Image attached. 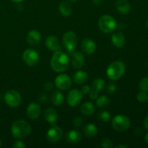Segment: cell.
I'll return each mask as SVG.
<instances>
[{
  "label": "cell",
  "instance_id": "6da1fadb",
  "mask_svg": "<svg viewBox=\"0 0 148 148\" xmlns=\"http://www.w3.org/2000/svg\"><path fill=\"white\" fill-rule=\"evenodd\" d=\"M69 64V56L62 51L55 52L51 59V66L56 72H64L67 69Z\"/></svg>",
  "mask_w": 148,
  "mask_h": 148
},
{
  "label": "cell",
  "instance_id": "7a4b0ae2",
  "mask_svg": "<svg viewBox=\"0 0 148 148\" xmlns=\"http://www.w3.org/2000/svg\"><path fill=\"white\" fill-rule=\"evenodd\" d=\"M32 127L27 121L24 120H17L14 121L11 127L12 134L17 139H25L30 135Z\"/></svg>",
  "mask_w": 148,
  "mask_h": 148
},
{
  "label": "cell",
  "instance_id": "3957f363",
  "mask_svg": "<svg viewBox=\"0 0 148 148\" xmlns=\"http://www.w3.org/2000/svg\"><path fill=\"white\" fill-rule=\"evenodd\" d=\"M125 69V64L122 62L116 61L112 62L107 68V76L111 80H118L124 75Z\"/></svg>",
  "mask_w": 148,
  "mask_h": 148
},
{
  "label": "cell",
  "instance_id": "277c9868",
  "mask_svg": "<svg viewBox=\"0 0 148 148\" xmlns=\"http://www.w3.org/2000/svg\"><path fill=\"white\" fill-rule=\"evenodd\" d=\"M98 26L101 31L105 33H111L116 28V20L109 14H104L98 20Z\"/></svg>",
  "mask_w": 148,
  "mask_h": 148
},
{
  "label": "cell",
  "instance_id": "5b68a950",
  "mask_svg": "<svg viewBox=\"0 0 148 148\" xmlns=\"http://www.w3.org/2000/svg\"><path fill=\"white\" fill-rule=\"evenodd\" d=\"M131 124L129 117L125 115H116L113 118L111 125L113 128L117 132H124L128 130Z\"/></svg>",
  "mask_w": 148,
  "mask_h": 148
},
{
  "label": "cell",
  "instance_id": "8992f818",
  "mask_svg": "<svg viewBox=\"0 0 148 148\" xmlns=\"http://www.w3.org/2000/svg\"><path fill=\"white\" fill-rule=\"evenodd\" d=\"M62 42L69 53H72L75 51L77 43V37L73 31H67L64 34Z\"/></svg>",
  "mask_w": 148,
  "mask_h": 148
},
{
  "label": "cell",
  "instance_id": "52a82bcc",
  "mask_svg": "<svg viewBox=\"0 0 148 148\" xmlns=\"http://www.w3.org/2000/svg\"><path fill=\"white\" fill-rule=\"evenodd\" d=\"M21 95L15 90H10L4 95V101L9 106L16 108L21 103Z\"/></svg>",
  "mask_w": 148,
  "mask_h": 148
},
{
  "label": "cell",
  "instance_id": "ba28073f",
  "mask_svg": "<svg viewBox=\"0 0 148 148\" xmlns=\"http://www.w3.org/2000/svg\"><path fill=\"white\" fill-rule=\"evenodd\" d=\"M63 132L62 129L56 124H52L46 132V139L49 143H56L62 139Z\"/></svg>",
  "mask_w": 148,
  "mask_h": 148
},
{
  "label": "cell",
  "instance_id": "9c48e42d",
  "mask_svg": "<svg viewBox=\"0 0 148 148\" xmlns=\"http://www.w3.org/2000/svg\"><path fill=\"white\" fill-rule=\"evenodd\" d=\"M39 54L33 49H26L23 55V59L26 64L29 66H36L39 62Z\"/></svg>",
  "mask_w": 148,
  "mask_h": 148
},
{
  "label": "cell",
  "instance_id": "30bf717a",
  "mask_svg": "<svg viewBox=\"0 0 148 148\" xmlns=\"http://www.w3.org/2000/svg\"><path fill=\"white\" fill-rule=\"evenodd\" d=\"M82 95L83 93L82 91L78 89H73L70 90L68 93L67 97H66V101L67 103L70 106L75 107L77 106L79 103L81 102L82 99Z\"/></svg>",
  "mask_w": 148,
  "mask_h": 148
},
{
  "label": "cell",
  "instance_id": "8fae6325",
  "mask_svg": "<svg viewBox=\"0 0 148 148\" xmlns=\"http://www.w3.org/2000/svg\"><path fill=\"white\" fill-rule=\"evenodd\" d=\"M55 85L59 90H66L69 89L72 85V79L70 77L65 74L59 75L55 79Z\"/></svg>",
  "mask_w": 148,
  "mask_h": 148
},
{
  "label": "cell",
  "instance_id": "7c38bea8",
  "mask_svg": "<svg viewBox=\"0 0 148 148\" xmlns=\"http://www.w3.org/2000/svg\"><path fill=\"white\" fill-rule=\"evenodd\" d=\"M41 113L40 105L36 103H30L26 109V114L30 119L35 120L39 117Z\"/></svg>",
  "mask_w": 148,
  "mask_h": 148
},
{
  "label": "cell",
  "instance_id": "4fadbf2b",
  "mask_svg": "<svg viewBox=\"0 0 148 148\" xmlns=\"http://www.w3.org/2000/svg\"><path fill=\"white\" fill-rule=\"evenodd\" d=\"M85 62V56L82 53L79 51L73 52L72 53L71 63H72L73 68L77 69H79L84 66Z\"/></svg>",
  "mask_w": 148,
  "mask_h": 148
},
{
  "label": "cell",
  "instance_id": "5bb4252c",
  "mask_svg": "<svg viewBox=\"0 0 148 148\" xmlns=\"http://www.w3.org/2000/svg\"><path fill=\"white\" fill-rule=\"evenodd\" d=\"M81 49L87 54H92L96 50V44L92 39L85 38L81 44Z\"/></svg>",
  "mask_w": 148,
  "mask_h": 148
},
{
  "label": "cell",
  "instance_id": "9a60e30c",
  "mask_svg": "<svg viewBox=\"0 0 148 148\" xmlns=\"http://www.w3.org/2000/svg\"><path fill=\"white\" fill-rule=\"evenodd\" d=\"M115 5L117 11L122 14H129L131 11V6L127 0H116Z\"/></svg>",
  "mask_w": 148,
  "mask_h": 148
},
{
  "label": "cell",
  "instance_id": "2e32d148",
  "mask_svg": "<svg viewBox=\"0 0 148 148\" xmlns=\"http://www.w3.org/2000/svg\"><path fill=\"white\" fill-rule=\"evenodd\" d=\"M46 45L50 50L55 52L61 51V49H62L60 44H59V39L56 36H48L46 40Z\"/></svg>",
  "mask_w": 148,
  "mask_h": 148
},
{
  "label": "cell",
  "instance_id": "e0dca14e",
  "mask_svg": "<svg viewBox=\"0 0 148 148\" xmlns=\"http://www.w3.org/2000/svg\"><path fill=\"white\" fill-rule=\"evenodd\" d=\"M41 40V35L39 31L36 30H32L27 33V42L30 46H37Z\"/></svg>",
  "mask_w": 148,
  "mask_h": 148
},
{
  "label": "cell",
  "instance_id": "ac0fdd59",
  "mask_svg": "<svg viewBox=\"0 0 148 148\" xmlns=\"http://www.w3.org/2000/svg\"><path fill=\"white\" fill-rule=\"evenodd\" d=\"M81 138L82 135L78 130H72L66 134V140L69 144H77L80 142Z\"/></svg>",
  "mask_w": 148,
  "mask_h": 148
},
{
  "label": "cell",
  "instance_id": "d6986e66",
  "mask_svg": "<svg viewBox=\"0 0 148 148\" xmlns=\"http://www.w3.org/2000/svg\"><path fill=\"white\" fill-rule=\"evenodd\" d=\"M44 118L49 124H54L58 120V113L54 108H48L44 111Z\"/></svg>",
  "mask_w": 148,
  "mask_h": 148
},
{
  "label": "cell",
  "instance_id": "ffe728a7",
  "mask_svg": "<svg viewBox=\"0 0 148 148\" xmlns=\"http://www.w3.org/2000/svg\"><path fill=\"white\" fill-rule=\"evenodd\" d=\"M111 41L114 46L117 48H121L125 45L126 38L122 33L117 32L114 33L111 36Z\"/></svg>",
  "mask_w": 148,
  "mask_h": 148
},
{
  "label": "cell",
  "instance_id": "44dd1931",
  "mask_svg": "<svg viewBox=\"0 0 148 148\" xmlns=\"http://www.w3.org/2000/svg\"><path fill=\"white\" fill-rule=\"evenodd\" d=\"M73 80L77 85H83L88 81V75L85 72L82 70H78L74 74Z\"/></svg>",
  "mask_w": 148,
  "mask_h": 148
},
{
  "label": "cell",
  "instance_id": "7402d4cb",
  "mask_svg": "<svg viewBox=\"0 0 148 148\" xmlns=\"http://www.w3.org/2000/svg\"><path fill=\"white\" fill-rule=\"evenodd\" d=\"M64 95L58 90H54L51 94V101L54 106H59L64 103Z\"/></svg>",
  "mask_w": 148,
  "mask_h": 148
},
{
  "label": "cell",
  "instance_id": "603a6c76",
  "mask_svg": "<svg viewBox=\"0 0 148 148\" xmlns=\"http://www.w3.org/2000/svg\"><path fill=\"white\" fill-rule=\"evenodd\" d=\"M84 134L87 137H94L98 134V128L94 124H88L84 127Z\"/></svg>",
  "mask_w": 148,
  "mask_h": 148
},
{
  "label": "cell",
  "instance_id": "cb8c5ba5",
  "mask_svg": "<svg viewBox=\"0 0 148 148\" xmlns=\"http://www.w3.org/2000/svg\"><path fill=\"white\" fill-rule=\"evenodd\" d=\"M95 111V106L90 102H85L82 105L80 111L84 116H90L94 114Z\"/></svg>",
  "mask_w": 148,
  "mask_h": 148
},
{
  "label": "cell",
  "instance_id": "d4e9b609",
  "mask_svg": "<svg viewBox=\"0 0 148 148\" xmlns=\"http://www.w3.org/2000/svg\"><path fill=\"white\" fill-rule=\"evenodd\" d=\"M59 12L64 17H69L71 15L72 12V9L70 4L67 2V1H62L60 4H59Z\"/></svg>",
  "mask_w": 148,
  "mask_h": 148
},
{
  "label": "cell",
  "instance_id": "484cf974",
  "mask_svg": "<svg viewBox=\"0 0 148 148\" xmlns=\"http://www.w3.org/2000/svg\"><path fill=\"white\" fill-rule=\"evenodd\" d=\"M95 100H96L95 103H96L97 106L99 107V108H105L107 106L109 105L110 103L109 98L105 95H101V96H98Z\"/></svg>",
  "mask_w": 148,
  "mask_h": 148
},
{
  "label": "cell",
  "instance_id": "4316f807",
  "mask_svg": "<svg viewBox=\"0 0 148 148\" xmlns=\"http://www.w3.org/2000/svg\"><path fill=\"white\" fill-rule=\"evenodd\" d=\"M105 86V81L101 78H96L92 82V90L98 91V92L103 90V88Z\"/></svg>",
  "mask_w": 148,
  "mask_h": 148
},
{
  "label": "cell",
  "instance_id": "83f0119b",
  "mask_svg": "<svg viewBox=\"0 0 148 148\" xmlns=\"http://www.w3.org/2000/svg\"><path fill=\"white\" fill-rule=\"evenodd\" d=\"M97 117L99 121H103V122H107L111 119V114L108 111H103L98 113Z\"/></svg>",
  "mask_w": 148,
  "mask_h": 148
},
{
  "label": "cell",
  "instance_id": "f1b7e54d",
  "mask_svg": "<svg viewBox=\"0 0 148 148\" xmlns=\"http://www.w3.org/2000/svg\"><path fill=\"white\" fill-rule=\"evenodd\" d=\"M139 89L143 92H148V77H145L140 80Z\"/></svg>",
  "mask_w": 148,
  "mask_h": 148
},
{
  "label": "cell",
  "instance_id": "f546056e",
  "mask_svg": "<svg viewBox=\"0 0 148 148\" xmlns=\"http://www.w3.org/2000/svg\"><path fill=\"white\" fill-rule=\"evenodd\" d=\"M137 99L139 102L145 103L146 101H148V95L147 94V92L140 91V92L137 94Z\"/></svg>",
  "mask_w": 148,
  "mask_h": 148
},
{
  "label": "cell",
  "instance_id": "4dcf8cb0",
  "mask_svg": "<svg viewBox=\"0 0 148 148\" xmlns=\"http://www.w3.org/2000/svg\"><path fill=\"white\" fill-rule=\"evenodd\" d=\"M113 143L110 139L104 138L101 142V147L104 148H111L113 147Z\"/></svg>",
  "mask_w": 148,
  "mask_h": 148
},
{
  "label": "cell",
  "instance_id": "1f68e13d",
  "mask_svg": "<svg viewBox=\"0 0 148 148\" xmlns=\"http://www.w3.org/2000/svg\"><path fill=\"white\" fill-rule=\"evenodd\" d=\"M82 123H83V121H82V119L81 117L77 116L72 120V124L75 127H81L82 125Z\"/></svg>",
  "mask_w": 148,
  "mask_h": 148
},
{
  "label": "cell",
  "instance_id": "d6a6232c",
  "mask_svg": "<svg viewBox=\"0 0 148 148\" xmlns=\"http://www.w3.org/2000/svg\"><path fill=\"white\" fill-rule=\"evenodd\" d=\"M116 85L114 83H110L106 86V91L109 93H114L116 90Z\"/></svg>",
  "mask_w": 148,
  "mask_h": 148
},
{
  "label": "cell",
  "instance_id": "836d02e7",
  "mask_svg": "<svg viewBox=\"0 0 148 148\" xmlns=\"http://www.w3.org/2000/svg\"><path fill=\"white\" fill-rule=\"evenodd\" d=\"M38 100L39 102L44 103L47 101V95L45 93H40L38 97Z\"/></svg>",
  "mask_w": 148,
  "mask_h": 148
},
{
  "label": "cell",
  "instance_id": "e575fe53",
  "mask_svg": "<svg viewBox=\"0 0 148 148\" xmlns=\"http://www.w3.org/2000/svg\"><path fill=\"white\" fill-rule=\"evenodd\" d=\"M13 147L14 148H25V145L23 143L22 141H15L14 143H13Z\"/></svg>",
  "mask_w": 148,
  "mask_h": 148
},
{
  "label": "cell",
  "instance_id": "d590c367",
  "mask_svg": "<svg viewBox=\"0 0 148 148\" xmlns=\"http://www.w3.org/2000/svg\"><path fill=\"white\" fill-rule=\"evenodd\" d=\"M43 88L46 91H51L53 89V84L51 82H47L43 85Z\"/></svg>",
  "mask_w": 148,
  "mask_h": 148
},
{
  "label": "cell",
  "instance_id": "8d00e7d4",
  "mask_svg": "<svg viewBox=\"0 0 148 148\" xmlns=\"http://www.w3.org/2000/svg\"><path fill=\"white\" fill-rule=\"evenodd\" d=\"M91 90V88L90 85H85L82 86V89H81V91L83 94H88Z\"/></svg>",
  "mask_w": 148,
  "mask_h": 148
},
{
  "label": "cell",
  "instance_id": "74e56055",
  "mask_svg": "<svg viewBox=\"0 0 148 148\" xmlns=\"http://www.w3.org/2000/svg\"><path fill=\"white\" fill-rule=\"evenodd\" d=\"M90 98L92 100H95L98 97V91L95 90H90Z\"/></svg>",
  "mask_w": 148,
  "mask_h": 148
},
{
  "label": "cell",
  "instance_id": "f35d334b",
  "mask_svg": "<svg viewBox=\"0 0 148 148\" xmlns=\"http://www.w3.org/2000/svg\"><path fill=\"white\" fill-rule=\"evenodd\" d=\"M144 127L146 130H148V116H147L145 118L144 121Z\"/></svg>",
  "mask_w": 148,
  "mask_h": 148
},
{
  "label": "cell",
  "instance_id": "ab89813d",
  "mask_svg": "<svg viewBox=\"0 0 148 148\" xmlns=\"http://www.w3.org/2000/svg\"><path fill=\"white\" fill-rule=\"evenodd\" d=\"M92 2H93L95 5L98 6L102 3V0H92Z\"/></svg>",
  "mask_w": 148,
  "mask_h": 148
},
{
  "label": "cell",
  "instance_id": "60d3db41",
  "mask_svg": "<svg viewBox=\"0 0 148 148\" xmlns=\"http://www.w3.org/2000/svg\"><path fill=\"white\" fill-rule=\"evenodd\" d=\"M116 147H117V148H119V147H122V148H127V146H126V145H117V146H116Z\"/></svg>",
  "mask_w": 148,
  "mask_h": 148
},
{
  "label": "cell",
  "instance_id": "b9f144b4",
  "mask_svg": "<svg viewBox=\"0 0 148 148\" xmlns=\"http://www.w3.org/2000/svg\"><path fill=\"white\" fill-rule=\"evenodd\" d=\"M145 140L146 143L148 144V132L145 134Z\"/></svg>",
  "mask_w": 148,
  "mask_h": 148
},
{
  "label": "cell",
  "instance_id": "7bdbcfd3",
  "mask_svg": "<svg viewBox=\"0 0 148 148\" xmlns=\"http://www.w3.org/2000/svg\"><path fill=\"white\" fill-rule=\"evenodd\" d=\"M12 1H14V2H17V3H20L21 2V1H23V0H12Z\"/></svg>",
  "mask_w": 148,
  "mask_h": 148
},
{
  "label": "cell",
  "instance_id": "ee69618b",
  "mask_svg": "<svg viewBox=\"0 0 148 148\" xmlns=\"http://www.w3.org/2000/svg\"><path fill=\"white\" fill-rule=\"evenodd\" d=\"M68 1H70V2H74V1H76L77 0H67Z\"/></svg>",
  "mask_w": 148,
  "mask_h": 148
},
{
  "label": "cell",
  "instance_id": "f6af8a7d",
  "mask_svg": "<svg viewBox=\"0 0 148 148\" xmlns=\"http://www.w3.org/2000/svg\"><path fill=\"white\" fill-rule=\"evenodd\" d=\"M1 139H0V147H1Z\"/></svg>",
  "mask_w": 148,
  "mask_h": 148
},
{
  "label": "cell",
  "instance_id": "bcb514c9",
  "mask_svg": "<svg viewBox=\"0 0 148 148\" xmlns=\"http://www.w3.org/2000/svg\"><path fill=\"white\" fill-rule=\"evenodd\" d=\"M146 25H147V28H148V20H147V23H146Z\"/></svg>",
  "mask_w": 148,
  "mask_h": 148
}]
</instances>
